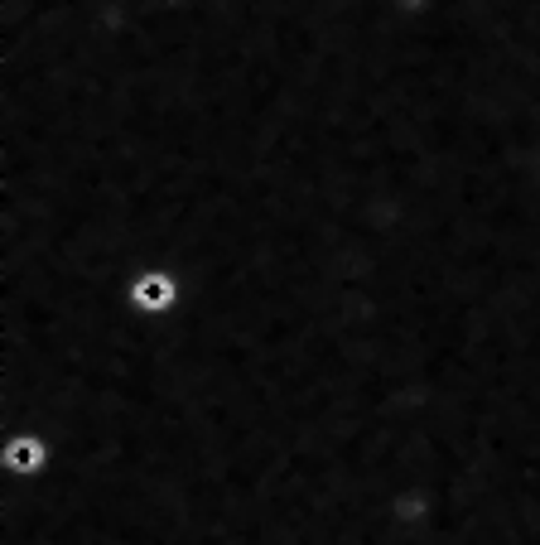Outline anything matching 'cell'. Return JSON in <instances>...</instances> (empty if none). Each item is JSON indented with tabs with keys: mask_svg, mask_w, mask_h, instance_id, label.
<instances>
[{
	"mask_svg": "<svg viewBox=\"0 0 540 545\" xmlns=\"http://www.w3.org/2000/svg\"><path fill=\"white\" fill-rule=\"evenodd\" d=\"M5 464L20 468V473H29V468L44 464V449H39L34 439H20V444H10V449H5Z\"/></svg>",
	"mask_w": 540,
	"mask_h": 545,
	"instance_id": "7a4b0ae2",
	"label": "cell"
},
{
	"mask_svg": "<svg viewBox=\"0 0 540 545\" xmlns=\"http://www.w3.org/2000/svg\"><path fill=\"white\" fill-rule=\"evenodd\" d=\"M131 300H135V309H169V304H174V280L164 271L140 275L131 285Z\"/></svg>",
	"mask_w": 540,
	"mask_h": 545,
	"instance_id": "6da1fadb",
	"label": "cell"
}]
</instances>
